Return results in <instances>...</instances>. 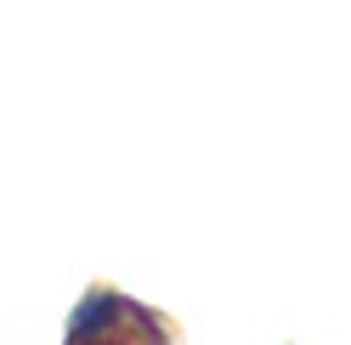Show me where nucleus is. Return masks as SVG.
<instances>
[{
    "label": "nucleus",
    "mask_w": 351,
    "mask_h": 345,
    "mask_svg": "<svg viewBox=\"0 0 351 345\" xmlns=\"http://www.w3.org/2000/svg\"><path fill=\"white\" fill-rule=\"evenodd\" d=\"M119 322H125V300H119V294H108V289H97V294H85L80 306H74V322H69V345L102 340L108 329H119Z\"/></svg>",
    "instance_id": "obj_1"
},
{
    "label": "nucleus",
    "mask_w": 351,
    "mask_h": 345,
    "mask_svg": "<svg viewBox=\"0 0 351 345\" xmlns=\"http://www.w3.org/2000/svg\"><path fill=\"white\" fill-rule=\"evenodd\" d=\"M85 345H108V340H85Z\"/></svg>",
    "instance_id": "obj_2"
}]
</instances>
